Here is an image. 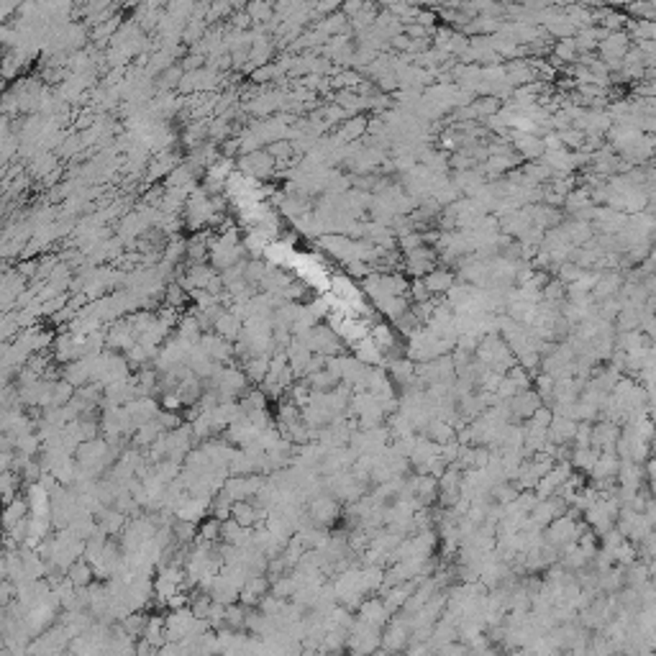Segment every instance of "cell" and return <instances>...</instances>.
<instances>
[{
  "mask_svg": "<svg viewBox=\"0 0 656 656\" xmlns=\"http://www.w3.org/2000/svg\"><path fill=\"white\" fill-rule=\"evenodd\" d=\"M505 377H507V380H510V382H513V385H515V390H518V392H526V390H531V388H533V377H531V374L526 372V369H521V367H518V364H515L513 369H507V374H505Z\"/></svg>",
  "mask_w": 656,
  "mask_h": 656,
  "instance_id": "obj_15",
  "label": "cell"
},
{
  "mask_svg": "<svg viewBox=\"0 0 656 656\" xmlns=\"http://www.w3.org/2000/svg\"><path fill=\"white\" fill-rule=\"evenodd\" d=\"M93 577H95V572H93V567H90L85 559H77L75 564L67 569V580L72 582L75 587H90Z\"/></svg>",
  "mask_w": 656,
  "mask_h": 656,
  "instance_id": "obj_13",
  "label": "cell"
},
{
  "mask_svg": "<svg viewBox=\"0 0 656 656\" xmlns=\"http://www.w3.org/2000/svg\"><path fill=\"white\" fill-rule=\"evenodd\" d=\"M359 620H364V623H369V626H377V628H385L390 623V615L388 610H385V603H382V597H369V600H364V603L359 605Z\"/></svg>",
  "mask_w": 656,
  "mask_h": 656,
  "instance_id": "obj_4",
  "label": "cell"
},
{
  "mask_svg": "<svg viewBox=\"0 0 656 656\" xmlns=\"http://www.w3.org/2000/svg\"><path fill=\"white\" fill-rule=\"evenodd\" d=\"M351 357L357 359V362H362L364 367H382L385 364V354L377 349V343H374L369 336L359 339L357 343H351Z\"/></svg>",
  "mask_w": 656,
  "mask_h": 656,
  "instance_id": "obj_6",
  "label": "cell"
},
{
  "mask_svg": "<svg viewBox=\"0 0 656 656\" xmlns=\"http://www.w3.org/2000/svg\"><path fill=\"white\" fill-rule=\"evenodd\" d=\"M634 88V97H654V80H641V82H634L631 85Z\"/></svg>",
  "mask_w": 656,
  "mask_h": 656,
  "instance_id": "obj_20",
  "label": "cell"
},
{
  "mask_svg": "<svg viewBox=\"0 0 656 656\" xmlns=\"http://www.w3.org/2000/svg\"><path fill=\"white\" fill-rule=\"evenodd\" d=\"M367 116L364 113H359V116H351V118H346L341 123V126H336L331 134L339 139L341 144H351V142H359L362 136L367 134Z\"/></svg>",
  "mask_w": 656,
  "mask_h": 656,
  "instance_id": "obj_7",
  "label": "cell"
},
{
  "mask_svg": "<svg viewBox=\"0 0 656 656\" xmlns=\"http://www.w3.org/2000/svg\"><path fill=\"white\" fill-rule=\"evenodd\" d=\"M597 456H600V451L597 449H572V456H569V464H572V470H580V472H587L595 467Z\"/></svg>",
  "mask_w": 656,
  "mask_h": 656,
  "instance_id": "obj_12",
  "label": "cell"
},
{
  "mask_svg": "<svg viewBox=\"0 0 656 656\" xmlns=\"http://www.w3.org/2000/svg\"><path fill=\"white\" fill-rule=\"evenodd\" d=\"M507 403V410H510V421H521V418H531L533 410L541 408V397L536 395V390H526V392H518L513 395Z\"/></svg>",
  "mask_w": 656,
  "mask_h": 656,
  "instance_id": "obj_3",
  "label": "cell"
},
{
  "mask_svg": "<svg viewBox=\"0 0 656 656\" xmlns=\"http://www.w3.org/2000/svg\"><path fill=\"white\" fill-rule=\"evenodd\" d=\"M408 300H410V303H425V300H431V292L425 290L423 280H410Z\"/></svg>",
  "mask_w": 656,
  "mask_h": 656,
  "instance_id": "obj_17",
  "label": "cell"
},
{
  "mask_svg": "<svg viewBox=\"0 0 656 656\" xmlns=\"http://www.w3.org/2000/svg\"><path fill=\"white\" fill-rule=\"evenodd\" d=\"M216 538H221V521H216V518H208V521H205L200 528H198V541L213 544Z\"/></svg>",
  "mask_w": 656,
  "mask_h": 656,
  "instance_id": "obj_16",
  "label": "cell"
},
{
  "mask_svg": "<svg viewBox=\"0 0 656 656\" xmlns=\"http://www.w3.org/2000/svg\"><path fill=\"white\" fill-rule=\"evenodd\" d=\"M372 308L377 310L380 315H385L388 321L395 323L400 315H405L410 310V300L408 298H390V295H385V298H377L372 303Z\"/></svg>",
  "mask_w": 656,
  "mask_h": 656,
  "instance_id": "obj_8",
  "label": "cell"
},
{
  "mask_svg": "<svg viewBox=\"0 0 656 656\" xmlns=\"http://www.w3.org/2000/svg\"><path fill=\"white\" fill-rule=\"evenodd\" d=\"M382 582H385V567H377V564H369V567L359 569V587L362 592H380Z\"/></svg>",
  "mask_w": 656,
  "mask_h": 656,
  "instance_id": "obj_10",
  "label": "cell"
},
{
  "mask_svg": "<svg viewBox=\"0 0 656 656\" xmlns=\"http://www.w3.org/2000/svg\"><path fill=\"white\" fill-rule=\"evenodd\" d=\"M552 418H554V413L546 405H541V408H536L533 410V416L528 418V423L531 425H538V428H549V423H552Z\"/></svg>",
  "mask_w": 656,
  "mask_h": 656,
  "instance_id": "obj_18",
  "label": "cell"
},
{
  "mask_svg": "<svg viewBox=\"0 0 656 656\" xmlns=\"http://www.w3.org/2000/svg\"><path fill=\"white\" fill-rule=\"evenodd\" d=\"M303 382H306V388L310 390V392H331V390L339 385V380H336L331 372H326V369H321V372H315V374H306Z\"/></svg>",
  "mask_w": 656,
  "mask_h": 656,
  "instance_id": "obj_11",
  "label": "cell"
},
{
  "mask_svg": "<svg viewBox=\"0 0 656 656\" xmlns=\"http://www.w3.org/2000/svg\"><path fill=\"white\" fill-rule=\"evenodd\" d=\"M405 656H433V651H431V646H428V641L410 643L408 649H405Z\"/></svg>",
  "mask_w": 656,
  "mask_h": 656,
  "instance_id": "obj_21",
  "label": "cell"
},
{
  "mask_svg": "<svg viewBox=\"0 0 656 656\" xmlns=\"http://www.w3.org/2000/svg\"><path fill=\"white\" fill-rule=\"evenodd\" d=\"M454 282H456V272L446 267H436L433 272H428V275L423 277V285H425V290L431 292V298L446 295V292L454 287Z\"/></svg>",
  "mask_w": 656,
  "mask_h": 656,
  "instance_id": "obj_5",
  "label": "cell"
},
{
  "mask_svg": "<svg viewBox=\"0 0 656 656\" xmlns=\"http://www.w3.org/2000/svg\"><path fill=\"white\" fill-rule=\"evenodd\" d=\"M369 656H397V654H390L388 649H382V646H380V649H374V651H372V654H369Z\"/></svg>",
  "mask_w": 656,
  "mask_h": 656,
  "instance_id": "obj_22",
  "label": "cell"
},
{
  "mask_svg": "<svg viewBox=\"0 0 656 656\" xmlns=\"http://www.w3.org/2000/svg\"><path fill=\"white\" fill-rule=\"evenodd\" d=\"M552 57L556 62H574L577 60V49H574V41L572 39H559V41H554L552 44Z\"/></svg>",
  "mask_w": 656,
  "mask_h": 656,
  "instance_id": "obj_14",
  "label": "cell"
},
{
  "mask_svg": "<svg viewBox=\"0 0 656 656\" xmlns=\"http://www.w3.org/2000/svg\"><path fill=\"white\" fill-rule=\"evenodd\" d=\"M618 467H620V459L613 451H600V456H597L595 467L589 470V477L595 479H615V474H618Z\"/></svg>",
  "mask_w": 656,
  "mask_h": 656,
  "instance_id": "obj_9",
  "label": "cell"
},
{
  "mask_svg": "<svg viewBox=\"0 0 656 656\" xmlns=\"http://www.w3.org/2000/svg\"><path fill=\"white\" fill-rule=\"evenodd\" d=\"M339 515H341V505H339L334 498H328V495H318V498H313L310 505H308V518H310V523H313L315 528L331 526Z\"/></svg>",
  "mask_w": 656,
  "mask_h": 656,
  "instance_id": "obj_2",
  "label": "cell"
},
{
  "mask_svg": "<svg viewBox=\"0 0 656 656\" xmlns=\"http://www.w3.org/2000/svg\"><path fill=\"white\" fill-rule=\"evenodd\" d=\"M408 643H410L408 618H405L403 613H397V615H392V618H390L388 626L382 628L380 646H382V649H388L390 654H403V651L408 649Z\"/></svg>",
  "mask_w": 656,
  "mask_h": 656,
  "instance_id": "obj_1",
  "label": "cell"
},
{
  "mask_svg": "<svg viewBox=\"0 0 656 656\" xmlns=\"http://www.w3.org/2000/svg\"><path fill=\"white\" fill-rule=\"evenodd\" d=\"M275 77H280V72H277V67L269 62V64H264V67H257L252 72V80L254 82H259V85H264V82H269V80H275Z\"/></svg>",
  "mask_w": 656,
  "mask_h": 656,
  "instance_id": "obj_19",
  "label": "cell"
}]
</instances>
